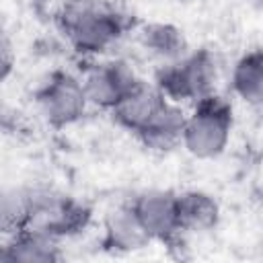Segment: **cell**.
I'll list each match as a JSON object with an SVG mask.
<instances>
[{"instance_id":"obj_1","label":"cell","mask_w":263,"mask_h":263,"mask_svg":"<svg viewBox=\"0 0 263 263\" xmlns=\"http://www.w3.org/2000/svg\"><path fill=\"white\" fill-rule=\"evenodd\" d=\"M60 27L80 51H103L125 31V14L99 0H72L60 14Z\"/></svg>"},{"instance_id":"obj_2","label":"cell","mask_w":263,"mask_h":263,"mask_svg":"<svg viewBox=\"0 0 263 263\" xmlns=\"http://www.w3.org/2000/svg\"><path fill=\"white\" fill-rule=\"evenodd\" d=\"M230 132L232 105L212 92L195 101L193 113L185 117L181 144L197 158H216L224 152Z\"/></svg>"},{"instance_id":"obj_3","label":"cell","mask_w":263,"mask_h":263,"mask_svg":"<svg viewBox=\"0 0 263 263\" xmlns=\"http://www.w3.org/2000/svg\"><path fill=\"white\" fill-rule=\"evenodd\" d=\"M216 62L212 53L197 51L181 55L160 70L156 88L168 101H199L214 92Z\"/></svg>"},{"instance_id":"obj_4","label":"cell","mask_w":263,"mask_h":263,"mask_svg":"<svg viewBox=\"0 0 263 263\" xmlns=\"http://www.w3.org/2000/svg\"><path fill=\"white\" fill-rule=\"evenodd\" d=\"M41 113L51 125H70L78 121L88 105L80 80L70 74H53L37 95Z\"/></svg>"},{"instance_id":"obj_5","label":"cell","mask_w":263,"mask_h":263,"mask_svg":"<svg viewBox=\"0 0 263 263\" xmlns=\"http://www.w3.org/2000/svg\"><path fill=\"white\" fill-rule=\"evenodd\" d=\"M138 82L140 78L125 62L99 64L90 68L80 80L86 101L103 109H113L121 101V97L127 95Z\"/></svg>"},{"instance_id":"obj_6","label":"cell","mask_w":263,"mask_h":263,"mask_svg":"<svg viewBox=\"0 0 263 263\" xmlns=\"http://www.w3.org/2000/svg\"><path fill=\"white\" fill-rule=\"evenodd\" d=\"M146 234L158 240H173L181 234L177 216V195L171 191H146L129 205Z\"/></svg>"},{"instance_id":"obj_7","label":"cell","mask_w":263,"mask_h":263,"mask_svg":"<svg viewBox=\"0 0 263 263\" xmlns=\"http://www.w3.org/2000/svg\"><path fill=\"white\" fill-rule=\"evenodd\" d=\"M164 101L166 97L156 86H150L140 80L127 95L121 97V101L111 109V113L121 127L138 134L164 105Z\"/></svg>"},{"instance_id":"obj_8","label":"cell","mask_w":263,"mask_h":263,"mask_svg":"<svg viewBox=\"0 0 263 263\" xmlns=\"http://www.w3.org/2000/svg\"><path fill=\"white\" fill-rule=\"evenodd\" d=\"M185 117L187 115L173 101L166 99L164 105L154 113V117L136 136L150 150H171L181 144Z\"/></svg>"},{"instance_id":"obj_9","label":"cell","mask_w":263,"mask_h":263,"mask_svg":"<svg viewBox=\"0 0 263 263\" xmlns=\"http://www.w3.org/2000/svg\"><path fill=\"white\" fill-rule=\"evenodd\" d=\"M150 240V236L146 234V230L142 228V224L138 222L136 214L132 212V208H119L115 212H111L105 220V236H103V245L111 251H138L142 247H146Z\"/></svg>"},{"instance_id":"obj_10","label":"cell","mask_w":263,"mask_h":263,"mask_svg":"<svg viewBox=\"0 0 263 263\" xmlns=\"http://www.w3.org/2000/svg\"><path fill=\"white\" fill-rule=\"evenodd\" d=\"M177 216L181 232L212 230L220 218L216 199L203 191H187L177 195Z\"/></svg>"},{"instance_id":"obj_11","label":"cell","mask_w":263,"mask_h":263,"mask_svg":"<svg viewBox=\"0 0 263 263\" xmlns=\"http://www.w3.org/2000/svg\"><path fill=\"white\" fill-rule=\"evenodd\" d=\"M60 259L55 238L33 228L12 234L4 245V261H55Z\"/></svg>"},{"instance_id":"obj_12","label":"cell","mask_w":263,"mask_h":263,"mask_svg":"<svg viewBox=\"0 0 263 263\" xmlns=\"http://www.w3.org/2000/svg\"><path fill=\"white\" fill-rule=\"evenodd\" d=\"M232 90L249 105L263 101V55L259 49L245 53L232 70Z\"/></svg>"},{"instance_id":"obj_13","label":"cell","mask_w":263,"mask_h":263,"mask_svg":"<svg viewBox=\"0 0 263 263\" xmlns=\"http://www.w3.org/2000/svg\"><path fill=\"white\" fill-rule=\"evenodd\" d=\"M29 224V191L0 189V234H16Z\"/></svg>"},{"instance_id":"obj_14","label":"cell","mask_w":263,"mask_h":263,"mask_svg":"<svg viewBox=\"0 0 263 263\" xmlns=\"http://www.w3.org/2000/svg\"><path fill=\"white\" fill-rule=\"evenodd\" d=\"M144 43L152 53L160 58L179 60L181 55H185V37L181 35L179 29L171 25H154L146 29Z\"/></svg>"},{"instance_id":"obj_15","label":"cell","mask_w":263,"mask_h":263,"mask_svg":"<svg viewBox=\"0 0 263 263\" xmlns=\"http://www.w3.org/2000/svg\"><path fill=\"white\" fill-rule=\"evenodd\" d=\"M12 66H14V49H12V43L0 31V82L10 74Z\"/></svg>"}]
</instances>
